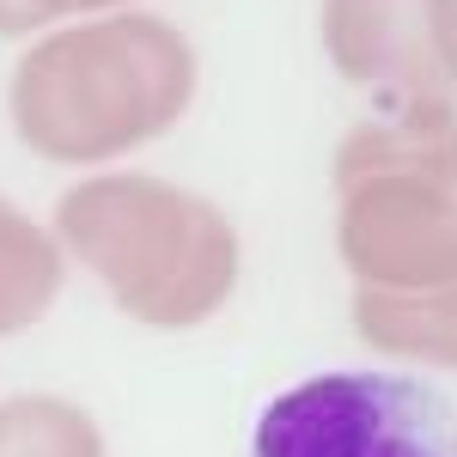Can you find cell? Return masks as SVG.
<instances>
[{"label": "cell", "mask_w": 457, "mask_h": 457, "mask_svg": "<svg viewBox=\"0 0 457 457\" xmlns=\"http://www.w3.org/2000/svg\"><path fill=\"white\" fill-rule=\"evenodd\" d=\"M195 104V43L159 12H104L43 31L19 55L6 110L43 165H116L165 141Z\"/></svg>", "instance_id": "cell-1"}, {"label": "cell", "mask_w": 457, "mask_h": 457, "mask_svg": "<svg viewBox=\"0 0 457 457\" xmlns=\"http://www.w3.org/2000/svg\"><path fill=\"white\" fill-rule=\"evenodd\" d=\"M55 238L146 329H195L238 287V226L220 202L153 171H92L62 189Z\"/></svg>", "instance_id": "cell-2"}, {"label": "cell", "mask_w": 457, "mask_h": 457, "mask_svg": "<svg viewBox=\"0 0 457 457\" xmlns=\"http://www.w3.org/2000/svg\"><path fill=\"white\" fill-rule=\"evenodd\" d=\"M445 396L409 372H312L275 390L250 427V457H452Z\"/></svg>", "instance_id": "cell-3"}, {"label": "cell", "mask_w": 457, "mask_h": 457, "mask_svg": "<svg viewBox=\"0 0 457 457\" xmlns=\"http://www.w3.org/2000/svg\"><path fill=\"white\" fill-rule=\"evenodd\" d=\"M336 256L360 293L457 281V183L372 171L336 183Z\"/></svg>", "instance_id": "cell-4"}, {"label": "cell", "mask_w": 457, "mask_h": 457, "mask_svg": "<svg viewBox=\"0 0 457 457\" xmlns=\"http://www.w3.org/2000/svg\"><path fill=\"white\" fill-rule=\"evenodd\" d=\"M323 55L378 104L457 98V0H323Z\"/></svg>", "instance_id": "cell-5"}, {"label": "cell", "mask_w": 457, "mask_h": 457, "mask_svg": "<svg viewBox=\"0 0 457 457\" xmlns=\"http://www.w3.org/2000/svg\"><path fill=\"white\" fill-rule=\"evenodd\" d=\"M372 171L457 183V98H390L360 116L336 146V183Z\"/></svg>", "instance_id": "cell-6"}, {"label": "cell", "mask_w": 457, "mask_h": 457, "mask_svg": "<svg viewBox=\"0 0 457 457\" xmlns=\"http://www.w3.org/2000/svg\"><path fill=\"white\" fill-rule=\"evenodd\" d=\"M353 329L385 360L457 372V281L427 287V293H360L353 287Z\"/></svg>", "instance_id": "cell-7"}, {"label": "cell", "mask_w": 457, "mask_h": 457, "mask_svg": "<svg viewBox=\"0 0 457 457\" xmlns=\"http://www.w3.org/2000/svg\"><path fill=\"white\" fill-rule=\"evenodd\" d=\"M68 287V245L19 202L0 195V342L25 336L55 312Z\"/></svg>", "instance_id": "cell-8"}, {"label": "cell", "mask_w": 457, "mask_h": 457, "mask_svg": "<svg viewBox=\"0 0 457 457\" xmlns=\"http://www.w3.org/2000/svg\"><path fill=\"white\" fill-rule=\"evenodd\" d=\"M0 457H110L104 427L92 421L79 403L25 390L0 403Z\"/></svg>", "instance_id": "cell-9"}, {"label": "cell", "mask_w": 457, "mask_h": 457, "mask_svg": "<svg viewBox=\"0 0 457 457\" xmlns=\"http://www.w3.org/2000/svg\"><path fill=\"white\" fill-rule=\"evenodd\" d=\"M68 12L73 0H0V37H37Z\"/></svg>", "instance_id": "cell-10"}, {"label": "cell", "mask_w": 457, "mask_h": 457, "mask_svg": "<svg viewBox=\"0 0 457 457\" xmlns=\"http://www.w3.org/2000/svg\"><path fill=\"white\" fill-rule=\"evenodd\" d=\"M135 0H73V12H129Z\"/></svg>", "instance_id": "cell-11"}, {"label": "cell", "mask_w": 457, "mask_h": 457, "mask_svg": "<svg viewBox=\"0 0 457 457\" xmlns=\"http://www.w3.org/2000/svg\"><path fill=\"white\" fill-rule=\"evenodd\" d=\"M452 457H457V439H452Z\"/></svg>", "instance_id": "cell-12"}]
</instances>
